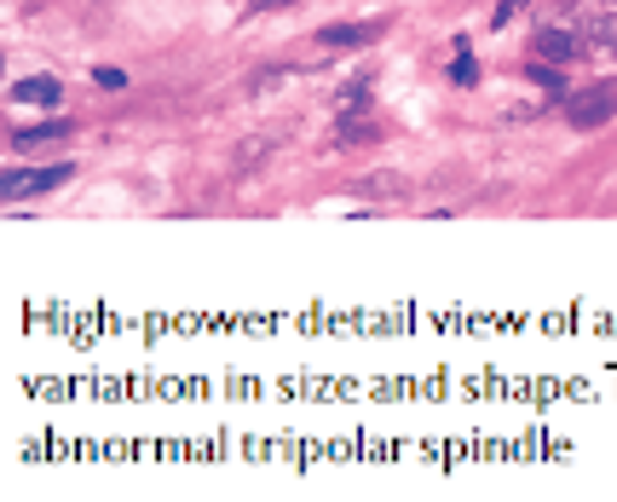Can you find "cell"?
Wrapping results in <instances>:
<instances>
[{"instance_id": "10", "label": "cell", "mask_w": 617, "mask_h": 502, "mask_svg": "<svg viewBox=\"0 0 617 502\" xmlns=\"http://www.w3.org/2000/svg\"><path fill=\"white\" fill-rule=\"evenodd\" d=\"M450 81H462V87H473V81H479V70H473V58H468V53L450 64Z\"/></svg>"}, {"instance_id": "6", "label": "cell", "mask_w": 617, "mask_h": 502, "mask_svg": "<svg viewBox=\"0 0 617 502\" xmlns=\"http://www.w3.org/2000/svg\"><path fill=\"white\" fill-rule=\"evenodd\" d=\"M58 99H64V87H58L53 76H30V81L12 87V104H47V110H53Z\"/></svg>"}, {"instance_id": "12", "label": "cell", "mask_w": 617, "mask_h": 502, "mask_svg": "<svg viewBox=\"0 0 617 502\" xmlns=\"http://www.w3.org/2000/svg\"><path fill=\"white\" fill-rule=\"evenodd\" d=\"M255 7H289V0H255Z\"/></svg>"}, {"instance_id": "3", "label": "cell", "mask_w": 617, "mask_h": 502, "mask_svg": "<svg viewBox=\"0 0 617 502\" xmlns=\"http://www.w3.org/2000/svg\"><path fill=\"white\" fill-rule=\"evenodd\" d=\"M531 53L548 64V58H554V64H571V58H583L588 47H583V35L577 30H565V24H542L537 35H531Z\"/></svg>"}, {"instance_id": "4", "label": "cell", "mask_w": 617, "mask_h": 502, "mask_svg": "<svg viewBox=\"0 0 617 502\" xmlns=\"http://www.w3.org/2000/svg\"><path fill=\"white\" fill-rule=\"evenodd\" d=\"M381 41V24H329L317 30V47H370Z\"/></svg>"}, {"instance_id": "2", "label": "cell", "mask_w": 617, "mask_h": 502, "mask_svg": "<svg viewBox=\"0 0 617 502\" xmlns=\"http://www.w3.org/2000/svg\"><path fill=\"white\" fill-rule=\"evenodd\" d=\"M70 179V163H47V168H12L0 179V197L7 202H24V197H41V191H58Z\"/></svg>"}, {"instance_id": "1", "label": "cell", "mask_w": 617, "mask_h": 502, "mask_svg": "<svg viewBox=\"0 0 617 502\" xmlns=\"http://www.w3.org/2000/svg\"><path fill=\"white\" fill-rule=\"evenodd\" d=\"M612 116H617V81L588 87V93H571V99H565V122H571V127H583V133L606 127Z\"/></svg>"}, {"instance_id": "11", "label": "cell", "mask_w": 617, "mask_h": 502, "mask_svg": "<svg viewBox=\"0 0 617 502\" xmlns=\"http://www.w3.org/2000/svg\"><path fill=\"white\" fill-rule=\"evenodd\" d=\"M99 76V87H110V93H116V87H127V76L116 70V64H104V70H93Z\"/></svg>"}, {"instance_id": "7", "label": "cell", "mask_w": 617, "mask_h": 502, "mask_svg": "<svg viewBox=\"0 0 617 502\" xmlns=\"http://www.w3.org/2000/svg\"><path fill=\"white\" fill-rule=\"evenodd\" d=\"M64 133H70V122H41V127H18L12 133V150H41V145H53V140H64Z\"/></svg>"}, {"instance_id": "9", "label": "cell", "mask_w": 617, "mask_h": 502, "mask_svg": "<svg viewBox=\"0 0 617 502\" xmlns=\"http://www.w3.org/2000/svg\"><path fill=\"white\" fill-rule=\"evenodd\" d=\"M525 76H531L537 87H554V93H565V76H560V70H548L542 58H537V64H531V70H525Z\"/></svg>"}, {"instance_id": "5", "label": "cell", "mask_w": 617, "mask_h": 502, "mask_svg": "<svg viewBox=\"0 0 617 502\" xmlns=\"http://www.w3.org/2000/svg\"><path fill=\"white\" fill-rule=\"evenodd\" d=\"M583 47H588L594 58H601V53H612V58H617V12H594V18H588Z\"/></svg>"}, {"instance_id": "13", "label": "cell", "mask_w": 617, "mask_h": 502, "mask_svg": "<svg viewBox=\"0 0 617 502\" xmlns=\"http://www.w3.org/2000/svg\"><path fill=\"white\" fill-rule=\"evenodd\" d=\"M502 7H525V0H502Z\"/></svg>"}, {"instance_id": "8", "label": "cell", "mask_w": 617, "mask_h": 502, "mask_svg": "<svg viewBox=\"0 0 617 502\" xmlns=\"http://www.w3.org/2000/svg\"><path fill=\"white\" fill-rule=\"evenodd\" d=\"M363 104H370V81H352L347 93H340V104H335V110H340V122H347V116H358Z\"/></svg>"}]
</instances>
